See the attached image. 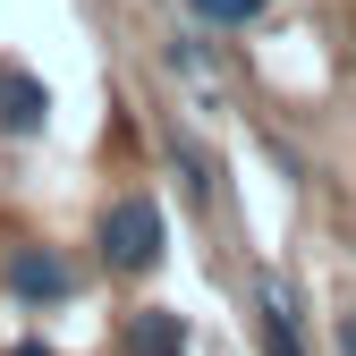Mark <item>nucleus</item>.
<instances>
[{
    "mask_svg": "<svg viewBox=\"0 0 356 356\" xmlns=\"http://www.w3.org/2000/svg\"><path fill=\"white\" fill-rule=\"evenodd\" d=\"M170 76H187V85H212V42H204V26L195 34H170Z\"/></svg>",
    "mask_w": 356,
    "mask_h": 356,
    "instance_id": "nucleus-8",
    "label": "nucleus"
},
{
    "mask_svg": "<svg viewBox=\"0 0 356 356\" xmlns=\"http://www.w3.org/2000/svg\"><path fill=\"white\" fill-rule=\"evenodd\" d=\"M9 356H60V348H42V339H17V348H9Z\"/></svg>",
    "mask_w": 356,
    "mask_h": 356,
    "instance_id": "nucleus-10",
    "label": "nucleus"
},
{
    "mask_svg": "<svg viewBox=\"0 0 356 356\" xmlns=\"http://www.w3.org/2000/svg\"><path fill=\"white\" fill-rule=\"evenodd\" d=\"M263 9H272V0H187V17H195L204 34H246Z\"/></svg>",
    "mask_w": 356,
    "mask_h": 356,
    "instance_id": "nucleus-7",
    "label": "nucleus"
},
{
    "mask_svg": "<svg viewBox=\"0 0 356 356\" xmlns=\"http://www.w3.org/2000/svg\"><path fill=\"white\" fill-rule=\"evenodd\" d=\"M254 339H263V356H305V314H297L289 280H272V272L254 280Z\"/></svg>",
    "mask_w": 356,
    "mask_h": 356,
    "instance_id": "nucleus-4",
    "label": "nucleus"
},
{
    "mask_svg": "<svg viewBox=\"0 0 356 356\" xmlns=\"http://www.w3.org/2000/svg\"><path fill=\"white\" fill-rule=\"evenodd\" d=\"M187 348H195V323L178 305H136L119 323V356H187Z\"/></svg>",
    "mask_w": 356,
    "mask_h": 356,
    "instance_id": "nucleus-5",
    "label": "nucleus"
},
{
    "mask_svg": "<svg viewBox=\"0 0 356 356\" xmlns=\"http://www.w3.org/2000/svg\"><path fill=\"white\" fill-rule=\"evenodd\" d=\"M161 246H170L161 195L127 187V195L102 204V220H94V254H102V272H111V280H145V272H161Z\"/></svg>",
    "mask_w": 356,
    "mask_h": 356,
    "instance_id": "nucleus-1",
    "label": "nucleus"
},
{
    "mask_svg": "<svg viewBox=\"0 0 356 356\" xmlns=\"http://www.w3.org/2000/svg\"><path fill=\"white\" fill-rule=\"evenodd\" d=\"M339 356H356V314H339Z\"/></svg>",
    "mask_w": 356,
    "mask_h": 356,
    "instance_id": "nucleus-9",
    "label": "nucleus"
},
{
    "mask_svg": "<svg viewBox=\"0 0 356 356\" xmlns=\"http://www.w3.org/2000/svg\"><path fill=\"white\" fill-rule=\"evenodd\" d=\"M0 136L9 145H42L51 136V85H42L34 68H0Z\"/></svg>",
    "mask_w": 356,
    "mask_h": 356,
    "instance_id": "nucleus-3",
    "label": "nucleus"
},
{
    "mask_svg": "<svg viewBox=\"0 0 356 356\" xmlns=\"http://www.w3.org/2000/svg\"><path fill=\"white\" fill-rule=\"evenodd\" d=\"M0 289H9L17 305H34V314H51V305H76L85 272L60 254V246H42V238H17L9 254H0Z\"/></svg>",
    "mask_w": 356,
    "mask_h": 356,
    "instance_id": "nucleus-2",
    "label": "nucleus"
},
{
    "mask_svg": "<svg viewBox=\"0 0 356 356\" xmlns=\"http://www.w3.org/2000/svg\"><path fill=\"white\" fill-rule=\"evenodd\" d=\"M161 145H170V170H178V187H187V204H195V212H212V204H220V170H212V153L187 136V127H170Z\"/></svg>",
    "mask_w": 356,
    "mask_h": 356,
    "instance_id": "nucleus-6",
    "label": "nucleus"
}]
</instances>
